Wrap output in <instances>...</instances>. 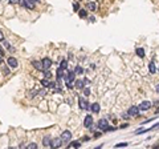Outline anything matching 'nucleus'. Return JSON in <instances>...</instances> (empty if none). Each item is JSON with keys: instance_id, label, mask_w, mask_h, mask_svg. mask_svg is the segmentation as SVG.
<instances>
[{"instance_id": "f257e3e1", "label": "nucleus", "mask_w": 159, "mask_h": 149, "mask_svg": "<svg viewBox=\"0 0 159 149\" xmlns=\"http://www.w3.org/2000/svg\"><path fill=\"white\" fill-rule=\"evenodd\" d=\"M62 145V140L61 137H56V138H52V142H50V146H52V149H57Z\"/></svg>"}, {"instance_id": "f03ea898", "label": "nucleus", "mask_w": 159, "mask_h": 149, "mask_svg": "<svg viewBox=\"0 0 159 149\" xmlns=\"http://www.w3.org/2000/svg\"><path fill=\"white\" fill-rule=\"evenodd\" d=\"M65 81H66V84H70L74 79H76V73L74 72H72V71H69L68 73H65Z\"/></svg>"}, {"instance_id": "7ed1b4c3", "label": "nucleus", "mask_w": 159, "mask_h": 149, "mask_svg": "<svg viewBox=\"0 0 159 149\" xmlns=\"http://www.w3.org/2000/svg\"><path fill=\"white\" fill-rule=\"evenodd\" d=\"M61 140H62V142H69L72 140V133L69 130H64L61 134Z\"/></svg>"}, {"instance_id": "20e7f679", "label": "nucleus", "mask_w": 159, "mask_h": 149, "mask_svg": "<svg viewBox=\"0 0 159 149\" xmlns=\"http://www.w3.org/2000/svg\"><path fill=\"white\" fill-rule=\"evenodd\" d=\"M150 108H151V102L150 101H142L141 105L138 106L139 110H148Z\"/></svg>"}, {"instance_id": "39448f33", "label": "nucleus", "mask_w": 159, "mask_h": 149, "mask_svg": "<svg viewBox=\"0 0 159 149\" xmlns=\"http://www.w3.org/2000/svg\"><path fill=\"white\" fill-rule=\"evenodd\" d=\"M7 65H8V67H11V68H17L19 61H17L15 57H8V60H7Z\"/></svg>"}, {"instance_id": "423d86ee", "label": "nucleus", "mask_w": 159, "mask_h": 149, "mask_svg": "<svg viewBox=\"0 0 159 149\" xmlns=\"http://www.w3.org/2000/svg\"><path fill=\"white\" fill-rule=\"evenodd\" d=\"M41 63H43V68H44V69H46V71H48V69H49L50 67H52V60L48 59V57H44Z\"/></svg>"}, {"instance_id": "0eeeda50", "label": "nucleus", "mask_w": 159, "mask_h": 149, "mask_svg": "<svg viewBox=\"0 0 159 149\" xmlns=\"http://www.w3.org/2000/svg\"><path fill=\"white\" fill-rule=\"evenodd\" d=\"M78 105H80V108L81 109H89V105H88V101L84 99V97H80V100H78Z\"/></svg>"}, {"instance_id": "6e6552de", "label": "nucleus", "mask_w": 159, "mask_h": 149, "mask_svg": "<svg viewBox=\"0 0 159 149\" xmlns=\"http://www.w3.org/2000/svg\"><path fill=\"white\" fill-rule=\"evenodd\" d=\"M92 124H93V117H92L90 115H88L86 117H85V120H84V125H85L86 128H90Z\"/></svg>"}, {"instance_id": "1a4fd4ad", "label": "nucleus", "mask_w": 159, "mask_h": 149, "mask_svg": "<svg viewBox=\"0 0 159 149\" xmlns=\"http://www.w3.org/2000/svg\"><path fill=\"white\" fill-rule=\"evenodd\" d=\"M23 4H24V7H27V8L33 9L35 8V4H36V0H25Z\"/></svg>"}, {"instance_id": "9d476101", "label": "nucleus", "mask_w": 159, "mask_h": 149, "mask_svg": "<svg viewBox=\"0 0 159 149\" xmlns=\"http://www.w3.org/2000/svg\"><path fill=\"white\" fill-rule=\"evenodd\" d=\"M107 127H109V125H107V120L106 119H101L100 121H98V128H101V129H107Z\"/></svg>"}, {"instance_id": "9b49d317", "label": "nucleus", "mask_w": 159, "mask_h": 149, "mask_svg": "<svg viewBox=\"0 0 159 149\" xmlns=\"http://www.w3.org/2000/svg\"><path fill=\"white\" fill-rule=\"evenodd\" d=\"M129 116H138V113H139V109H138V106H131V108H129Z\"/></svg>"}, {"instance_id": "f8f14e48", "label": "nucleus", "mask_w": 159, "mask_h": 149, "mask_svg": "<svg viewBox=\"0 0 159 149\" xmlns=\"http://www.w3.org/2000/svg\"><path fill=\"white\" fill-rule=\"evenodd\" d=\"M90 109H92L93 113H98V112H100V104H98V102H94V104H92Z\"/></svg>"}, {"instance_id": "ddd939ff", "label": "nucleus", "mask_w": 159, "mask_h": 149, "mask_svg": "<svg viewBox=\"0 0 159 149\" xmlns=\"http://www.w3.org/2000/svg\"><path fill=\"white\" fill-rule=\"evenodd\" d=\"M76 88L77 89H84V88H85V83H84V80H77L76 81Z\"/></svg>"}, {"instance_id": "4468645a", "label": "nucleus", "mask_w": 159, "mask_h": 149, "mask_svg": "<svg viewBox=\"0 0 159 149\" xmlns=\"http://www.w3.org/2000/svg\"><path fill=\"white\" fill-rule=\"evenodd\" d=\"M50 142H52V138H50L49 136H45L43 138V144H44V146H49L50 145Z\"/></svg>"}, {"instance_id": "2eb2a0df", "label": "nucleus", "mask_w": 159, "mask_h": 149, "mask_svg": "<svg viewBox=\"0 0 159 149\" xmlns=\"http://www.w3.org/2000/svg\"><path fill=\"white\" fill-rule=\"evenodd\" d=\"M32 64H33V67H35L36 69H39V71L44 69V68H43V63H41V61H36V60H35V61H32Z\"/></svg>"}, {"instance_id": "dca6fc26", "label": "nucleus", "mask_w": 159, "mask_h": 149, "mask_svg": "<svg viewBox=\"0 0 159 149\" xmlns=\"http://www.w3.org/2000/svg\"><path fill=\"white\" fill-rule=\"evenodd\" d=\"M65 77V73H64V69L61 68H58L57 69V80H61V79Z\"/></svg>"}, {"instance_id": "f3484780", "label": "nucleus", "mask_w": 159, "mask_h": 149, "mask_svg": "<svg viewBox=\"0 0 159 149\" xmlns=\"http://www.w3.org/2000/svg\"><path fill=\"white\" fill-rule=\"evenodd\" d=\"M135 53H137L139 57H144V49L143 48H137L135 49Z\"/></svg>"}, {"instance_id": "a211bd4d", "label": "nucleus", "mask_w": 159, "mask_h": 149, "mask_svg": "<svg viewBox=\"0 0 159 149\" xmlns=\"http://www.w3.org/2000/svg\"><path fill=\"white\" fill-rule=\"evenodd\" d=\"M148 69H150V73H155L156 72V67H155V64H154L152 61L148 64Z\"/></svg>"}, {"instance_id": "6ab92c4d", "label": "nucleus", "mask_w": 159, "mask_h": 149, "mask_svg": "<svg viewBox=\"0 0 159 149\" xmlns=\"http://www.w3.org/2000/svg\"><path fill=\"white\" fill-rule=\"evenodd\" d=\"M78 15H80V17L85 19V17L88 16V12L85 11V9H80V11H78Z\"/></svg>"}, {"instance_id": "aec40b11", "label": "nucleus", "mask_w": 159, "mask_h": 149, "mask_svg": "<svg viewBox=\"0 0 159 149\" xmlns=\"http://www.w3.org/2000/svg\"><path fill=\"white\" fill-rule=\"evenodd\" d=\"M82 72H84V68H82V67H80V65H77L76 69H74V73H76V74H81Z\"/></svg>"}, {"instance_id": "412c9836", "label": "nucleus", "mask_w": 159, "mask_h": 149, "mask_svg": "<svg viewBox=\"0 0 159 149\" xmlns=\"http://www.w3.org/2000/svg\"><path fill=\"white\" fill-rule=\"evenodd\" d=\"M60 68H61V69H64V71L68 68V61H66V60H62V61H61V64H60Z\"/></svg>"}, {"instance_id": "4be33fe9", "label": "nucleus", "mask_w": 159, "mask_h": 149, "mask_svg": "<svg viewBox=\"0 0 159 149\" xmlns=\"http://www.w3.org/2000/svg\"><path fill=\"white\" fill-rule=\"evenodd\" d=\"M86 6H88V8H89V9H90V11H94V9H96V3H93V2H90V3H88V4H86Z\"/></svg>"}, {"instance_id": "5701e85b", "label": "nucleus", "mask_w": 159, "mask_h": 149, "mask_svg": "<svg viewBox=\"0 0 159 149\" xmlns=\"http://www.w3.org/2000/svg\"><path fill=\"white\" fill-rule=\"evenodd\" d=\"M27 149H39V148H37V144H35V142H31V144H28Z\"/></svg>"}, {"instance_id": "b1692460", "label": "nucleus", "mask_w": 159, "mask_h": 149, "mask_svg": "<svg viewBox=\"0 0 159 149\" xmlns=\"http://www.w3.org/2000/svg\"><path fill=\"white\" fill-rule=\"evenodd\" d=\"M41 84H43L44 87H49V85H50V81L48 80V79H44V80L41 81Z\"/></svg>"}, {"instance_id": "393cba45", "label": "nucleus", "mask_w": 159, "mask_h": 149, "mask_svg": "<svg viewBox=\"0 0 159 149\" xmlns=\"http://www.w3.org/2000/svg\"><path fill=\"white\" fill-rule=\"evenodd\" d=\"M84 95H85V96H89V95H90V88H84Z\"/></svg>"}, {"instance_id": "a878e982", "label": "nucleus", "mask_w": 159, "mask_h": 149, "mask_svg": "<svg viewBox=\"0 0 159 149\" xmlns=\"http://www.w3.org/2000/svg\"><path fill=\"white\" fill-rule=\"evenodd\" d=\"M3 72H4V74H7V76H8V74H9V68L8 67H4L3 68Z\"/></svg>"}, {"instance_id": "bb28decb", "label": "nucleus", "mask_w": 159, "mask_h": 149, "mask_svg": "<svg viewBox=\"0 0 159 149\" xmlns=\"http://www.w3.org/2000/svg\"><path fill=\"white\" fill-rule=\"evenodd\" d=\"M121 146H127V144L126 142H119V144H117L115 148H121Z\"/></svg>"}, {"instance_id": "cd10ccee", "label": "nucleus", "mask_w": 159, "mask_h": 149, "mask_svg": "<svg viewBox=\"0 0 159 149\" xmlns=\"http://www.w3.org/2000/svg\"><path fill=\"white\" fill-rule=\"evenodd\" d=\"M44 76H45V79H49L50 76H52V73H50L49 71H45V73H44Z\"/></svg>"}, {"instance_id": "c85d7f7f", "label": "nucleus", "mask_w": 159, "mask_h": 149, "mask_svg": "<svg viewBox=\"0 0 159 149\" xmlns=\"http://www.w3.org/2000/svg\"><path fill=\"white\" fill-rule=\"evenodd\" d=\"M110 130H111V132H113V130H115V128H114V127H107L106 132H110Z\"/></svg>"}, {"instance_id": "c756f323", "label": "nucleus", "mask_w": 159, "mask_h": 149, "mask_svg": "<svg viewBox=\"0 0 159 149\" xmlns=\"http://www.w3.org/2000/svg\"><path fill=\"white\" fill-rule=\"evenodd\" d=\"M72 146H74V148H78V146H80V142H77V141H76V142H73V144H72Z\"/></svg>"}, {"instance_id": "7c9ffc66", "label": "nucleus", "mask_w": 159, "mask_h": 149, "mask_svg": "<svg viewBox=\"0 0 159 149\" xmlns=\"http://www.w3.org/2000/svg\"><path fill=\"white\" fill-rule=\"evenodd\" d=\"M0 40H4V35H3L2 31H0Z\"/></svg>"}, {"instance_id": "2f4dec72", "label": "nucleus", "mask_w": 159, "mask_h": 149, "mask_svg": "<svg viewBox=\"0 0 159 149\" xmlns=\"http://www.w3.org/2000/svg\"><path fill=\"white\" fill-rule=\"evenodd\" d=\"M66 87L69 88V89H72V88H74V87L72 85V83H70V84H66Z\"/></svg>"}, {"instance_id": "473e14b6", "label": "nucleus", "mask_w": 159, "mask_h": 149, "mask_svg": "<svg viewBox=\"0 0 159 149\" xmlns=\"http://www.w3.org/2000/svg\"><path fill=\"white\" fill-rule=\"evenodd\" d=\"M94 149H102V144H101V145H100V146H96Z\"/></svg>"}, {"instance_id": "72a5a7b5", "label": "nucleus", "mask_w": 159, "mask_h": 149, "mask_svg": "<svg viewBox=\"0 0 159 149\" xmlns=\"http://www.w3.org/2000/svg\"><path fill=\"white\" fill-rule=\"evenodd\" d=\"M152 149H159V145H154V148Z\"/></svg>"}, {"instance_id": "f704fd0d", "label": "nucleus", "mask_w": 159, "mask_h": 149, "mask_svg": "<svg viewBox=\"0 0 159 149\" xmlns=\"http://www.w3.org/2000/svg\"><path fill=\"white\" fill-rule=\"evenodd\" d=\"M156 92H159V84H158V85H156Z\"/></svg>"}, {"instance_id": "c9c22d12", "label": "nucleus", "mask_w": 159, "mask_h": 149, "mask_svg": "<svg viewBox=\"0 0 159 149\" xmlns=\"http://www.w3.org/2000/svg\"><path fill=\"white\" fill-rule=\"evenodd\" d=\"M9 149H17V148H9Z\"/></svg>"}, {"instance_id": "e433bc0d", "label": "nucleus", "mask_w": 159, "mask_h": 149, "mask_svg": "<svg viewBox=\"0 0 159 149\" xmlns=\"http://www.w3.org/2000/svg\"><path fill=\"white\" fill-rule=\"evenodd\" d=\"M158 110H159V109H158Z\"/></svg>"}]
</instances>
